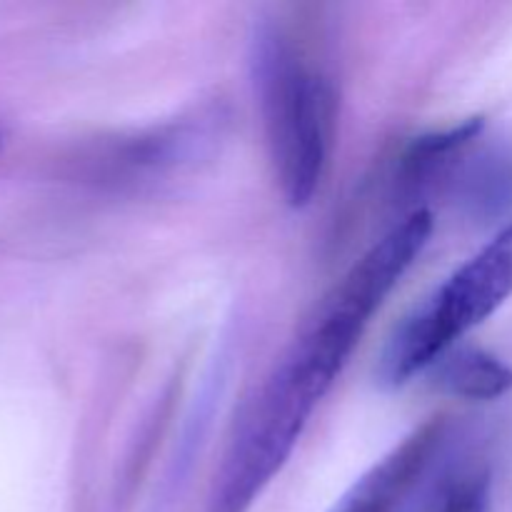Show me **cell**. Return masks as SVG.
Here are the masks:
<instances>
[{
    "label": "cell",
    "instance_id": "cell-1",
    "mask_svg": "<svg viewBox=\"0 0 512 512\" xmlns=\"http://www.w3.org/2000/svg\"><path fill=\"white\" fill-rule=\"evenodd\" d=\"M363 330L323 308L238 420L205 512H250L293 455L310 415L345 368Z\"/></svg>",
    "mask_w": 512,
    "mask_h": 512
},
{
    "label": "cell",
    "instance_id": "cell-2",
    "mask_svg": "<svg viewBox=\"0 0 512 512\" xmlns=\"http://www.w3.org/2000/svg\"><path fill=\"white\" fill-rule=\"evenodd\" d=\"M253 80L283 198L303 208L318 193L335 138L338 98L285 30L265 25L253 40Z\"/></svg>",
    "mask_w": 512,
    "mask_h": 512
},
{
    "label": "cell",
    "instance_id": "cell-3",
    "mask_svg": "<svg viewBox=\"0 0 512 512\" xmlns=\"http://www.w3.org/2000/svg\"><path fill=\"white\" fill-rule=\"evenodd\" d=\"M512 295V225L415 308L385 343L378 378L403 385L458 345Z\"/></svg>",
    "mask_w": 512,
    "mask_h": 512
},
{
    "label": "cell",
    "instance_id": "cell-4",
    "mask_svg": "<svg viewBox=\"0 0 512 512\" xmlns=\"http://www.w3.org/2000/svg\"><path fill=\"white\" fill-rule=\"evenodd\" d=\"M448 433L445 418H433L375 463L330 512H395L420 483Z\"/></svg>",
    "mask_w": 512,
    "mask_h": 512
},
{
    "label": "cell",
    "instance_id": "cell-5",
    "mask_svg": "<svg viewBox=\"0 0 512 512\" xmlns=\"http://www.w3.org/2000/svg\"><path fill=\"white\" fill-rule=\"evenodd\" d=\"M455 203L478 220H493L512 205V153L488 148L468 155L465 150L448 170Z\"/></svg>",
    "mask_w": 512,
    "mask_h": 512
},
{
    "label": "cell",
    "instance_id": "cell-6",
    "mask_svg": "<svg viewBox=\"0 0 512 512\" xmlns=\"http://www.w3.org/2000/svg\"><path fill=\"white\" fill-rule=\"evenodd\" d=\"M430 380L443 393L465 400H498L512 390V368L483 348L455 345L430 365Z\"/></svg>",
    "mask_w": 512,
    "mask_h": 512
},
{
    "label": "cell",
    "instance_id": "cell-7",
    "mask_svg": "<svg viewBox=\"0 0 512 512\" xmlns=\"http://www.w3.org/2000/svg\"><path fill=\"white\" fill-rule=\"evenodd\" d=\"M440 512H488V480H485V475H475V478L455 485Z\"/></svg>",
    "mask_w": 512,
    "mask_h": 512
}]
</instances>
